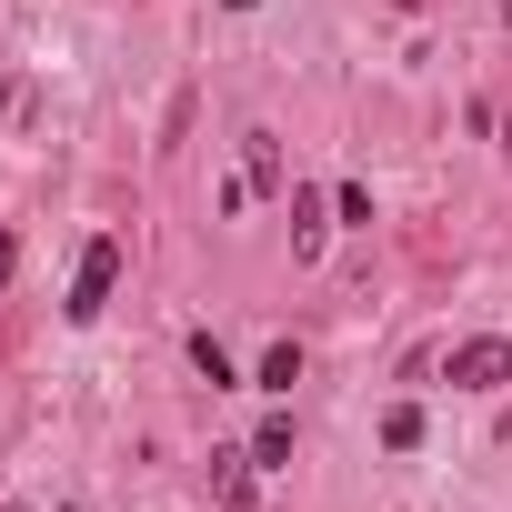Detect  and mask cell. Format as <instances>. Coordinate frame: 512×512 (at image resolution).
Masks as SVG:
<instances>
[{"label": "cell", "mask_w": 512, "mask_h": 512, "mask_svg": "<svg viewBox=\"0 0 512 512\" xmlns=\"http://www.w3.org/2000/svg\"><path fill=\"white\" fill-rule=\"evenodd\" d=\"M121 262H131V251H121V231H91V241H81V272H71V302H61V312H71V322H101V312H111V292H121Z\"/></svg>", "instance_id": "1"}, {"label": "cell", "mask_w": 512, "mask_h": 512, "mask_svg": "<svg viewBox=\"0 0 512 512\" xmlns=\"http://www.w3.org/2000/svg\"><path fill=\"white\" fill-rule=\"evenodd\" d=\"M442 372H452V392H502V382H512V342H502V332H472V342H452Z\"/></svg>", "instance_id": "2"}, {"label": "cell", "mask_w": 512, "mask_h": 512, "mask_svg": "<svg viewBox=\"0 0 512 512\" xmlns=\"http://www.w3.org/2000/svg\"><path fill=\"white\" fill-rule=\"evenodd\" d=\"M241 181H251V201L282 191V141H272V131H241Z\"/></svg>", "instance_id": "3"}, {"label": "cell", "mask_w": 512, "mask_h": 512, "mask_svg": "<svg viewBox=\"0 0 512 512\" xmlns=\"http://www.w3.org/2000/svg\"><path fill=\"white\" fill-rule=\"evenodd\" d=\"M211 492L221 512H251V452H211Z\"/></svg>", "instance_id": "4"}, {"label": "cell", "mask_w": 512, "mask_h": 512, "mask_svg": "<svg viewBox=\"0 0 512 512\" xmlns=\"http://www.w3.org/2000/svg\"><path fill=\"white\" fill-rule=\"evenodd\" d=\"M251 472H292V412H272L251 432Z\"/></svg>", "instance_id": "5"}, {"label": "cell", "mask_w": 512, "mask_h": 512, "mask_svg": "<svg viewBox=\"0 0 512 512\" xmlns=\"http://www.w3.org/2000/svg\"><path fill=\"white\" fill-rule=\"evenodd\" d=\"M322 231H332V221H322V191H302V181H292V251H302V262L322 251Z\"/></svg>", "instance_id": "6"}, {"label": "cell", "mask_w": 512, "mask_h": 512, "mask_svg": "<svg viewBox=\"0 0 512 512\" xmlns=\"http://www.w3.org/2000/svg\"><path fill=\"white\" fill-rule=\"evenodd\" d=\"M382 452H422V402H392L382 412Z\"/></svg>", "instance_id": "7"}, {"label": "cell", "mask_w": 512, "mask_h": 512, "mask_svg": "<svg viewBox=\"0 0 512 512\" xmlns=\"http://www.w3.org/2000/svg\"><path fill=\"white\" fill-rule=\"evenodd\" d=\"M191 372H201V382H211V392H231V352H221V342H211V332H191Z\"/></svg>", "instance_id": "8"}, {"label": "cell", "mask_w": 512, "mask_h": 512, "mask_svg": "<svg viewBox=\"0 0 512 512\" xmlns=\"http://www.w3.org/2000/svg\"><path fill=\"white\" fill-rule=\"evenodd\" d=\"M292 382H302V342H272L262 352V392H292Z\"/></svg>", "instance_id": "9"}, {"label": "cell", "mask_w": 512, "mask_h": 512, "mask_svg": "<svg viewBox=\"0 0 512 512\" xmlns=\"http://www.w3.org/2000/svg\"><path fill=\"white\" fill-rule=\"evenodd\" d=\"M332 211H342L352 231H372V191H362V181H342V191H332Z\"/></svg>", "instance_id": "10"}, {"label": "cell", "mask_w": 512, "mask_h": 512, "mask_svg": "<svg viewBox=\"0 0 512 512\" xmlns=\"http://www.w3.org/2000/svg\"><path fill=\"white\" fill-rule=\"evenodd\" d=\"M21 272V241H11V221H0V282H11Z\"/></svg>", "instance_id": "11"}, {"label": "cell", "mask_w": 512, "mask_h": 512, "mask_svg": "<svg viewBox=\"0 0 512 512\" xmlns=\"http://www.w3.org/2000/svg\"><path fill=\"white\" fill-rule=\"evenodd\" d=\"M221 11H262V0H221Z\"/></svg>", "instance_id": "12"}, {"label": "cell", "mask_w": 512, "mask_h": 512, "mask_svg": "<svg viewBox=\"0 0 512 512\" xmlns=\"http://www.w3.org/2000/svg\"><path fill=\"white\" fill-rule=\"evenodd\" d=\"M502 151H512V121H502Z\"/></svg>", "instance_id": "13"}, {"label": "cell", "mask_w": 512, "mask_h": 512, "mask_svg": "<svg viewBox=\"0 0 512 512\" xmlns=\"http://www.w3.org/2000/svg\"><path fill=\"white\" fill-rule=\"evenodd\" d=\"M502 442H512V412H502Z\"/></svg>", "instance_id": "14"}, {"label": "cell", "mask_w": 512, "mask_h": 512, "mask_svg": "<svg viewBox=\"0 0 512 512\" xmlns=\"http://www.w3.org/2000/svg\"><path fill=\"white\" fill-rule=\"evenodd\" d=\"M11 512H31V502H11Z\"/></svg>", "instance_id": "15"}]
</instances>
